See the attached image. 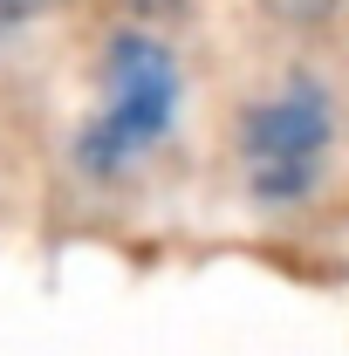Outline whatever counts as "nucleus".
Here are the masks:
<instances>
[{"instance_id":"nucleus-4","label":"nucleus","mask_w":349,"mask_h":356,"mask_svg":"<svg viewBox=\"0 0 349 356\" xmlns=\"http://www.w3.org/2000/svg\"><path fill=\"white\" fill-rule=\"evenodd\" d=\"M137 7H165V0H137Z\"/></svg>"},{"instance_id":"nucleus-2","label":"nucleus","mask_w":349,"mask_h":356,"mask_svg":"<svg viewBox=\"0 0 349 356\" xmlns=\"http://www.w3.org/2000/svg\"><path fill=\"white\" fill-rule=\"evenodd\" d=\"M329 151H336V96L308 69H295L288 83H274L240 110V178L267 213L308 206L322 192Z\"/></svg>"},{"instance_id":"nucleus-3","label":"nucleus","mask_w":349,"mask_h":356,"mask_svg":"<svg viewBox=\"0 0 349 356\" xmlns=\"http://www.w3.org/2000/svg\"><path fill=\"white\" fill-rule=\"evenodd\" d=\"M48 0H0V28H14V21H28V14H42Z\"/></svg>"},{"instance_id":"nucleus-1","label":"nucleus","mask_w":349,"mask_h":356,"mask_svg":"<svg viewBox=\"0 0 349 356\" xmlns=\"http://www.w3.org/2000/svg\"><path fill=\"white\" fill-rule=\"evenodd\" d=\"M96 69H103V96H96V110L76 131V165L89 178H117L172 137L185 83H178L172 42L151 35V28H117L103 42Z\"/></svg>"}]
</instances>
